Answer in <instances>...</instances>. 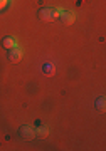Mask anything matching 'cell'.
Here are the masks:
<instances>
[{
    "instance_id": "7a4b0ae2",
    "label": "cell",
    "mask_w": 106,
    "mask_h": 151,
    "mask_svg": "<svg viewBox=\"0 0 106 151\" xmlns=\"http://www.w3.org/2000/svg\"><path fill=\"white\" fill-rule=\"evenodd\" d=\"M19 134H20V138L22 139H25V141H30V139H34L36 138V133H34V129H32L30 126H22L20 129H19Z\"/></svg>"
},
{
    "instance_id": "ba28073f",
    "label": "cell",
    "mask_w": 106,
    "mask_h": 151,
    "mask_svg": "<svg viewBox=\"0 0 106 151\" xmlns=\"http://www.w3.org/2000/svg\"><path fill=\"white\" fill-rule=\"evenodd\" d=\"M7 4H9V0H0V10H2V9H5Z\"/></svg>"
},
{
    "instance_id": "5b68a950",
    "label": "cell",
    "mask_w": 106,
    "mask_h": 151,
    "mask_svg": "<svg viewBox=\"0 0 106 151\" xmlns=\"http://www.w3.org/2000/svg\"><path fill=\"white\" fill-rule=\"evenodd\" d=\"M15 45H17V40L14 37H4L2 39V47L12 49V47H15Z\"/></svg>"
},
{
    "instance_id": "8992f818",
    "label": "cell",
    "mask_w": 106,
    "mask_h": 151,
    "mask_svg": "<svg viewBox=\"0 0 106 151\" xmlns=\"http://www.w3.org/2000/svg\"><path fill=\"white\" fill-rule=\"evenodd\" d=\"M37 136H41V138H47V136H49L47 126H41V128L37 129Z\"/></svg>"
},
{
    "instance_id": "52a82bcc",
    "label": "cell",
    "mask_w": 106,
    "mask_h": 151,
    "mask_svg": "<svg viewBox=\"0 0 106 151\" xmlns=\"http://www.w3.org/2000/svg\"><path fill=\"white\" fill-rule=\"evenodd\" d=\"M96 108H98V111H105V97L103 96L96 99Z\"/></svg>"
},
{
    "instance_id": "277c9868",
    "label": "cell",
    "mask_w": 106,
    "mask_h": 151,
    "mask_svg": "<svg viewBox=\"0 0 106 151\" xmlns=\"http://www.w3.org/2000/svg\"><path fill=\"white\" fill-rule=\"evenodd\" d=\"M59 20H61V24H64V25H71V24H74V20H76L74 12H62V14L59 15Z\"/></svg>"
},
{
    "instance_id": "6da1fadb",
    "label": "cell",
    "mask_w": 106,
    "mask_h": 151,
    "mask_svg": "<svg viewBox=\"0 0 106 151\" xmlns=\"http://www.w3.org/2000/svg\"><path fill=\"white\" fill-rule=\"evenodd\" d=\"M59 15H61V10H57V9H51V7H44V9L39 10V19L44 20V22L56 20V19H59Z\"/></svg>"
},
{
    "instance_id": "3957f363",
    "label": "cell",
    "mask_w": 106,
    "mask_h": 151,
    "mask_svg": "<svg viewBox=\"0 0 106 151\" xmlns=\"http://www.w3.org/2000/svg\"><path fill=\"white\" fill-rule=\"evenodd\" d=\"M7 57H9V60H10V62H19V60L22 59V49L20 47H12V49H9V55H7Z\"/></svg>"
}]
</instances>
